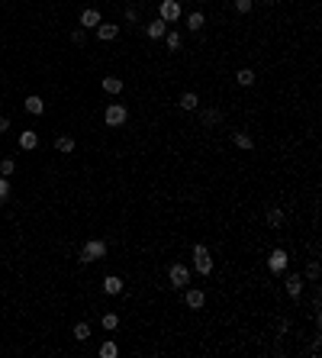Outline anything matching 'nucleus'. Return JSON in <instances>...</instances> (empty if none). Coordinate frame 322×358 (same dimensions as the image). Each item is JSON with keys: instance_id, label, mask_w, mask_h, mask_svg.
Wrapping results in <instances>:
<instances>
[{"instance_id": "obj_35", "label": "nucleus", "mask_w": 322, "mask_h": 358, "mask_svg": "<svg viewBox=\"0 0 322 358\" xmlns=\"http://www.w3.org/2000/svg\"><path fill=\"white\" fill-rule=\"evenodd\" d=\"M255 4H264V7H271V4H277V0H255Z\"/></svg>"}, {"instance_id": "obj_5", "label": "nucleus", "mask_w": 322, "mask_h": 358, "mask_svg": "<svg viewBox=\"0 0 322 358\" xmlns=\"http://www.w3.org/2000/svg\"><path fill=\"white\" fill-rule=\"evenodd\" d=\"M158 16H161L164 23H168V26H171V23H177V20L184 16L181 0H158Z\"/></svg>"}, {"instance_id": "obj_1", "label": "nucleus", "mask_w": 322, "mask_h": 358, "mask_svg": "<svg viewBox=\"0 0 322 358\" xmlns=\"http://www.w3.org/2000/svg\"><path fill=\"white\" fill-rule=\"evenodd\" d=\"M190 255H194V268H197L200 278H210V274H213V255H210V248L200 242V245H194V252H190Z\"/></svg>"}, {"instance_id": "obj_11", "label": "nucleus", "mask_w": 322, "mask_h": 358, "mask_svg": "<svg viewBox=\"0 0 322 358\" xmlns=\"http://www.w3.org/2000/svg\"><path fill=\"white\" fill-rule=\"evenodd\" d=\"M232 142H235V149H242V152H252L255 149V139L245 133V129H232Z\"/></svg>"}, {"instance_id": "obj_21", "label": "nucleus", "mask_w": 322, "mask_h": 358, "mask_svg": "<svg viewBox=\"0 0 322 358\" xmlns=\"http://www.w3.org/2000/svg\"><path fill=\"white\" fill-rule=\"evenodd\" d=\"M255 81H258V78H255V71H252V68H242V71L235 75V84H238V87H252Z\"/></svg>"}, {"instance_id": "obj_10", "label": "nucleus", "mask_w": 322, "mask_h": 358, "mask_svg": "<svg viewBox=\"0 0 322 358\" xmlns=\"http://www.w3.org/2000/svg\"><path fill=\"white\" fill-rule=\"evenodd\" d=\"M116 35H119V26H116V23L100 20V26H97V39H100V42H113Z\"/></svg>"}, {"instance_id": "obj_32", "label": "nucleus", "mask_w": 322, "mask_h": 358, "mask_svg": "<svg viewBox=\"0 0 322 358\" xmlns=\"http://www.w3.org/2000/svg\"><path fill=\"white\" fill-rule=\"evenodd\" d=\"M287 332H290V319L280 316V319H277V336H287Z\"/></svg>"}, {"instance_id": "obj_4", "label": "nucleus", "mask_w": 322, "mask_h": 358, "mask_svg": "<svg viewBox=\"0 0 322 358\" xmlns=\"http://www.w3.org/2000/svg\"><path fill=\"white\" fill-rule=\"evenodd\" d=\"M168 281H171L174 291H184L187 284H190V268L184 265V261H174V265L168 268Z\"/></svg>"}, {"instance_id": "obj_7", "label": "nucleus", "mask_w": 322, "mask_h": 358, "mask_svg": "<svg viewBox=\"0 0 322 358\" xmlns=\"http://www.w3.org/2000/svg\"><path fill=\"white\" fill-rule=\"evenodd\" d=\"M283 291H287L293 300H300V297H303V274L300 271H290L287 281H283Z\"/></svg>"}, {"instance_id": "obj_27", "label": "nucleus", "mask_w": 322, "mask_h": 358, "mask_svg": "<svg viewBox=\"0 0 322 358\" xmlns=\"http://www.w3.org/2000/svg\"><path fill=\"white\" fill-rule=\"evenodd\" d=\"M16 171V162L13 158H0V177H10Z\"/></svg>"}, {"instance_id": "obj_14", "label": "nucleus", "mask_w": 322, "mask_h": 358, "mask_svg": "<svg viewBox=\"0 0 322 358\" xmlns=\"http://www.w3.org/2000/svg\"><path fill=\"white\" fill-rule=\"evenodd\" d=\"M145 32H148V39H164V32H168V23H164L161 16H155L148 26H145Z\"/></svg>"}, {"instance_id": "obj_17", "label": "nucleus", "mask_w": 322, "mask_h": 358, "mask_svg": "<svg viewBox=\"0 0 322 358\" xmlns=\"http://www.w3.org/2000/svg\"><path fill=\"white\" fill-rule=\"evenodd\" d=\"M222 119V113L219 110H213V106H206V110H200V123H203V129H213Z\"/></svg>"}, {"instance_id": "obj_30", "label": "nucleus", "mask_w": 322, "mask_h": 358, "mask_svg": "<svg viewBox=\"0 0 322 358\" xmlns=\"http://www.w3.org/2000/svg\"><path fill=\"white\" fill-rule=\"evenodd\" d=\"M7 200H10V181L0 177V204H7Z\"/></svg>"}, {"instance_id": "obj_26", "label": "nucleus", "mask_w": 322, "mask_h": 358, "mask_svg": "<svg viewBox=\"0 0 322 358\" xmlns=\"http://www.w3.org/2000/svg\"><path fill=\"white\" fill-rule=\"evenodd\" d=\"M119 355V345L116 342H103L100 345V358H116Z\"/></svg>"}, {"instance_id": "obj_31", "label": "nucleus", "mask_w": 322, "mask_h": 358, "mask_svg": "<svg viewBox=\"0 0 322 358\" xmlns=\"http://www.w3.org/2000/svg\"><path fill=\"white\" fill-rule=\"evenodd\" d=\"M71 42H74V45H84L87 42V29H74V32H71Z\"/></svg>"}, {"instance_id": "obj_22", "label": "nucleus", "mask_w": 322, "mask_h": 358, "mask_svg": "<svg viewBox=\"0 0 322 358\" xmlns=\"http://www.w3.org/2000/svg\"><path fill=\"white\" fill-rule=\"evenodd\" d=\"M206 26V16L203 13H200V10H194V13H190L187 16V29H194V32H200V29H203Z\"/></svg>"}, {"instance_id": "obj_13", "label": "nucleus", "mask_w": 322, "mask_h": 358, "mask_svg": "<svg viewBox=\"0 0 322 358\" xmlns=\"http://www.w3.org/2000/svg\"><path fill=\"white\" fill-rule=\"evenodd\" d=\"M23 106H26V113H32V116H42L45 113V100L39 97V94H29V97L23 100Z\"/></svg>"}, {"instance_id": "obj_19", "label": "nucleus", "mask_w": 322, "mask_h": 358, "mask_svg": "<svg viewBox=\"0 0 322 358\" xmlns=\"http://www.w3.org/2000/svg\"><path fill=\"white\" fill-rule=\"evenodd\" d=\"M100 84H103L106 94H123V78H116V75H106Z\"/></svg>"}, {"instance_id": "obj_16", "label": "nucleus", "mask_w": 322, "mask_h": 358, "mask_svg": "<svg viewBox=\"0 0 322 358\" xmlns=\"http://www.w3.org/2000/svg\"><path fill=\"white\" fill-rule=\"evenodd\" d=\"M177 106H181L184 113H194V110H200V97L194 91H187V94H181V100H177Z\"/></svg>"}, {"instance_id": "obj_2", "label": "nucleus", "mask_w": 322, "mask_h": 358, "mask_svg": "<svg viewBox=\"0 0 322 358\" xmlns=\"http://www.w3.org/2000/svg\"><path fill=\"white\" fill-rule=\"evenodd\" d=\"M106 258V242L103 239H90V242H84V248H81V265H93V261Z\"/></svg>"}, {"instance_id": "obj_8", "label": "nucleus", "mask_w": 322, "mask_h": 358, "mask_svg": "<svg viewBox=\"0 0 322 358\" xmlns=\"http://www.w3.org/2000/svg\"><path fill=\"white\" fill-rule=\"evenodd\" d=\"M184 303H187L190 310H203V307H206V294L200 291V288H187V294H184Z\"/></svg>"}, {"instance_id": "obj_29", "label": "nucleus", "mask_w": 322, "mask_h": 358, "mask_svg": "<svg viewBox=\"0 0 322 358\" xmlns=\"http://www.w3.org/2000/svg\"><path fill=\"white\" fill-rule=\"evenodd\" d=\"M306 281H319V261H309L306 265Z\"/></svg>"}, {"instance_id": "obj_18", "label": "nucleus", "mask_w": 322, "mask_h": 358, "mask_svg": "<svg viewBox=\"0 0 322 358\" xmlns=\"http://www.w3.org/2000/svg\"><path fill=\"white\" fill-rule=\"evenodd\" d=\"M264 220H268L271 229H280V226H283V210L280 207H268L264 210Z\"/></svg>"}, {"instance_id": "obj_9", "label": "nucleus", "mask_w": 322, "mask_h": 358, "mask_svg": "<svg viewBox=\"0 0 322 358\" xmlns=\"http://www.w3.org/2000/svg\"><path fill=\"white\" fill-rule=\"evenodd\" d=\"M100 10L97 7H87V10H81V29H97L100 26Z\"/></svg>"}, {"instance_id": "obj_15", "label": "nucleus", "mask_w": 322, "mask_h": 358, "mask_svg": "<svg viewBox=\"0 0 322 358\" xmlns=\"http://www.w3.org/2000/svg\"><path fill=\"white\" fill-rule=\"evenodd\" d=\"M35 146H39V133H35V129H23V133H20V149L23 152H32Z\"/></svg>"}, {"instance_id": "obj_12", "label": "nucleus", "mask_w": 322, "mask_h": 358, "mask_svg": "<svg viewBox=\"0 0 322 358\" xmlns=\"http://www.w3.org/2000/svg\"><path fill=\"white\" fill-rule=\"evenodd\" d=\"M103 294L119 297V294H123V278H119V274H106V278H103Z\"/></svg>"}, {"instance_id": "obj_3", "label": "nucleus", "mask_w": 322, "mask_h": 358, "mask_svg": "<svg viewBox=\"0 0 322 358\" xmlns=\"http://www.w3.org/2000/svg\"><path fill=\"white\" fill-rule=\"evenodd\" d=\"M129 119V110H126V103H106V110H103V123L116 129V126H123Z\"/></svg>"}, {"instance_id": "obj_33", "label": "nucleus", "mask_w": 322, "mask_h": 358, "mask_svg": "<svg viewBox=\"0 0 322 358\" xmlns=\"http://www.w3.org/2000/svg\"><path fill=\"white\" fill-rule=\"evenodd\" d=\"M126 23H139V10L136 7H126Z\"/></svg>"}, {"instance_id": "obj_6", "label": "nucleus", "mask_w": 322, "mask_h": 358, "mask_svg": "<svg viewBox=\"0 0 322 358\" xmlns=\"http://www.w3.org/2000/svg\"><path fill=\"white\" fill-rule=\"evenodd\" d=\"M290 265V255H287V248H271V255H268V268L274 274H283Z\"/></svg>"}, {"instance_id": "obj_20", "label": "nucleus", "mask_w": 322, "mask_h": 358, "mask_svg": "<svg viewBox=\"0 0 322 358\" xmlns=\"http://www.w3.org/2000/svg\"><path fill=\"white\" fill-rule=\"evenodd\" d=\"M164 42H168V49H171V52H181V49H184V35L177 32V29L164 32Z\"/></svg>"}, {"instance_id": "obj_25", "label": "nucleus", "mask_w": 322, "mask_h": 358, "mask_svg": "<svg viewBox=\"0 0 322 358\" xmlns=\"http://www.w3.org/2000/svg\"><path fill=\"white\" fill-rule=\"evenodd\" d=\"M100 326H103L106 332H113V329L119 326V316H116V313H103V319H100Z\"/></svg>"}, {"instance_id": "obj_23", "label": "nucleus", "mask_w": 322, "mask_h": 358, "mask_svg": "<svg viewBox=\"0 0 322 358\" xmlns=\"http://www.w3.org/2000/svg\"><path fill=\"white\" fill-rule=\"evenodd\" d=\"M55 149L62 155H71V152H74V139H71V136H58L55 139Z\"/></svg>"}, {"instance_id": "obj_28", "label": "nucleus", "mask_w": 322, "mask_h": 358, "mask_svg": "<svg viewBox=\"0 0 322 358\" xmlns=\"http://www.w3.org/2000/svg\"><path fill=\"white\" fill-rule=\"evenodd\" d=\"M232 7L238 10V13H252V7H255V0H232Z\"/></svg>"}, {"instance_id": "obj_24", "label": "nucleus", "mask_w": 322, "mask_h": 358, "mask_svg": "<svg viewBox=\"0 0 322 358\" xmlns=\"http://www.w3.org/2000/svg\"><path fill=\"white\" fill-rule=\"evenodd\" d=\"M71 336H74L78 342H87V339H90V323H74V329H71Z\"/></svg>"}, {"instance_id": "obj_34", "label": "nucleus", "mask_w": 322, "mask_h": 358, "mask_svg": "<svg viewBox=\"0 0 322 358\" xmlns=\"http://www.w3.org/2000/svg\"><path fill=\"white\" fill-rule=\"evenodd\" d=\"M7 129H10V119H7V116H0V133H7Z\"/></svg>"}]
</instances>
